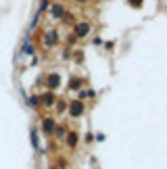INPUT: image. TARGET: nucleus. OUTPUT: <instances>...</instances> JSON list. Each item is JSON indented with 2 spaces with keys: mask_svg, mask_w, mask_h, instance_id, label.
<instances>
[{
  "mask_svg": "<svg viewBox=\"0 0 167 169\" xmlns=\"http://www.w3.org/2000/svg\"><path fill=\"white\" fill-rule=\"evenodd\" d=\"M42 102H46V104H52V96H50V94H44V96H42Z\"/></svg>",
  "mask_w": 167,
  "mask_h": 169,
  "instance_id": "5",
  "label": "nucleus"
},
{
  "mask_svg": "<svg viewBox=\"0 0 167 169\" xmlns=\"http://www.w3.org/2000/svg\"><path fill=\"white\" fill-rule=\"evenodd\" d=\"M44 129H46V131H52V123L46 121V123H44Z\"/></svg>",
  "mask_w": 167,
  "mask_h": 169,
  "instance_id": "6",
  "label": "nucleus"
},
{
  "mask_svg": "<svg viewBox=\"0 0 167 169\" xmlns=\"http://www.w3.org/2000/svg\"><path fill=\"white\" fill-rule=\"evenodd\" d=\"M80 2H84V0H80Z\"/></svg>",
  "mask_w": 167,
  "mask_h": 169,
  "instance_id": "7",
  "label": "nucleus"
},
{
  "mask_svg": "<svg viewBox=\"0 0 167 169\" xmlns=\"http://www.w3.org/2000/svg\"><path fill=\"white\" fill-rule=\"evenodd\" d=\"M48 86H59V75H50L48 77Z\"/></svg>",
  "mask_w": 167,
  "mask_h": 169,
  "instance_id": "4",
  "label": "nucleus"
},
{
  "mask_svg": "<svg viewBox=\"0 0 167 169\" xmlns=\"http://www.w3.org/2000/svg\"><path fill=\"white\" fill-rule=\"evenodd\" d=\"M80 113H82V104H80V102H75V104L71 107V115H80Z\"/></svg>",
  "mask_w": 167,
  "mask_h": 169,
  "instance_id": "3",
  "label": "nucleus"
},
{
  "mask_svg": "<svg viewBox=\"0 0 167 169\" xmlns=\"http://www.w3.org/2000/svg\"><path fill=\"white\" fill-rule=\"evenodd\" d=\"M88 32H90V25H88V23H80V25L75 27V34H77L80 38H82V36H86Z\"/></svg>",
  "mask_w": 167,
  "mask_h": 169,
  "instance_id": "1",
  "label": "nucleus"
},
{
  "mask_svg": "<svg viewBox=\"0 0 167 169\" xmlns=\"http://www.w3.org/2000/svg\"><path fill=\"white\" fill-rule=\"evenodd\" d=\"M52 15L61 17V15H63V6H61V4H54V6H52Z\"/></svg>",
  "mask_w": 167,
  "mask_h": 169,
  "instance_id": "2",
  "label": "nucleus"
}]
</instances>
